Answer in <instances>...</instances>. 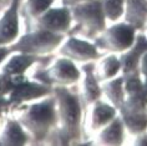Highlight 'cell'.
<instances>
[{"label":"cell","mask_w":147,"mask_h":146,"mask_svg":"<svg viewBox=\"0 0 147 146\" xmlns=\"http://www.w3.org/2000/svg\"><path fill=\"white\" fill-rule=\"evenodd\" d=\"M53 94L56 99L57 124L46 141L55 145L75 144L82 135V101L67 86H53Z\"/></svg>","instance_id":"1"},{"label":"cell","mask_w":147,"mask_h":146,"mask_svg":"<svg viewBox=\"0 0 147 146\" xmlns=\"http://www.w3.org/2000/svg\"><path fill=\"white\" fill-rule=\"evenodd\" d=\"M18 121L25 129L32 144H44L54 132L57 124L56 99L54 94L49 99L23 109Z\"/></svg>","instance_id":"2"},{"label":"cell","mask_w":147,"mask_h":146,"mask_svg":"<svg viewBox=\"0 0 147 146\" xmlns=\"http://www.w3.org/2000/svg\"><path fill=\"white\" fill-rule=\"evenodd\" d=\"M71 19L74 28L69 31L71 35H81L86 39H95L106 28V15L102 6V0H91L72 5Z\"/></svg>","instance_id":"3"},{"label":"cell","mask_w":147,"mask_h":146,"mask_svg":"<svg viewBox=\"0 0 147 146\" xmlns=\"http://www.w3.org/2000/svg\"><path fill=\"white\" fill-rule=\"evenodd\" d=\"M62 40H64V34L34 29L26 31V34H24L16 43L10 44L9 49L11 53L44 56L57 49Z\"/></svg>","instance_id":"4"},{"label":"cell","mask_w":147,"mask_h":146,"mask_svg":"<svg viewBox=\"0 0 147 146\" xmlns=\"http://www.w3.org/2000/svg\"><path fill=\"white\" fill-rule=\"evenodd\" d=\"M136 29L126 23H119L105 29L95 38L97 49L109 53H125L134 45L136 40Z\"/></svg>","instance_id":"5"},{"label":"cell","mask_w":147,"mask_h":146,"mask_svg":"<svg viewBox=\"0 0 147 146\" xmlns=\"http://www.w3.org/2000/svg\"><path fill=\"white\" fill-rule=\"evenodd\" d=\"M34 79L49 86H70L80 80V70L67 57H60L50 68L38 70Z\"/></svg>","instance_id":"6"},{"label":"cell","mask_w":147,"mask_h":146,"mask_svg":"<svg viewBox=\"0 0 147 146\" xmlns=\"http://www.w3.org/2000/svg\"><path fill=\"white\" fill-rule=\"evenodd\" d=\"M71 11L65 8H49L41 15L28 23L29 30H46L56 34H66L71 29ZM28 30V31H29Z\"/></svg>","instance_id":"7"},{"label":"cell","mask_w":147,"mask_h":146,"mask_svg":"<svg viewBox=\"0 0 147 146\" xmlns=\"http://www.w3.org/2000/svg\"><path fill=\"white\" fill-rule=\"evenodd\" d=\"M50 94H53V86H49L40 81L34 82L25 79L20 84H18L9 94L8 101L10 105V110L19 107L26 101L40 99V97L47 96Z\"/></svg>","instance_id":"8"},{"label":"cell","mask_w":147,"mask_h":146,"mask_svg":"<svg viewBox=\"0 0 147 146\" xmlns=\"http://www.w3.org/2000/svg\"><path fill=\"white\" fill-rule=\"evenodd\" d=\"M59 54L71 61H78V63H89L101 56L95 44L75 36H70L67 41L64 43V45L59 50Z\"/></svg>","instance_id":"9"},{"label":"cell","mask_w":147,"mask_h":146,"mask_svg":"<svg viewBox=\"0 0 147 146\" xmlns=\"http://www.w3.org/2000/svg\"><path fill=\"white\" fill-rule=\"evenodd\" d=\"M20 0H11L8 10L0 19V46L10 45L19 35Z\"/></svg>","instance_id":"10"},{"label":"cell","mask_w":147,"mask_h":146,"mask_svg":"<svg viewBox=\"0 0 147 146\" xmlns=\"http://www.w3.org/2000/svg\"><path fill=\"white\" fill-rule=\"evenodd\" d=\"M82 70L85 76H84V81L81 86L80 99H81L84 106H89V105L94 104L95 101L100 100L102 95V89L100 86L97 76L95 74V65L92 61L84 63Z\"/></svg>","instance_id":"11"},{"label":"cell","mask_w":147,"mask_h":146,"mask_svg":"<svg viewBox=\"0 0 147 146\" xmlns=\"http://www.w3.org/2000/svg\"><path fill=\"white\" fill-rule=\"evenodd\" d=\"M147 51V38L143 35H138L136 38L134 45L130 49L122 53L120 57L121 61V71L123 72V76L140 72L138 65L142 55Z\"/></svg>","instance_id":"12"},{"label":"cell","mask_w":147,"mask_h":146,"mask_svg":"<svg viewBox=\"0 0 147 146\" xmlns=\"http://www.w3.org/2000/svg\"><path fill=\"white\" fill-rule=\"evenodd\" d=\"M125 23L136 30H141L147 24V0H126L123 6Z\"/></svg>","instance_id":"13"},{"label":"cell","mask_w":147,"mask_h":146,"mask_svg":"<svg viewBox=\"0 0 147 146\" xmlns=\"http://www.w3.org/2000/svg\"><path fill=\"white\" fill-rule=\"evenodd\" d=\"M30 140L26 131L18 120H6L4 129L0 132V145L21 146Z\"/></svg>","instance_id":"14"},{"label":"cell","mask_w":147,"mask_h":146,"mask_svg":"<svg viewBox=\"0 0 147 146\" xmlns=\"http://www.w3.org/2000/svg\"><path fill=\"white\" fill-rule=\"evenodd\" d=\"M117 109L113 105H109L97 100L94 103V107L90 115V129L91 131H100L116 116Z\"/></svg>","instance_id":"15"},{"label":"cell","mask_w":147,"mask_h":146,"mask_svg":"<svg viewBox=\"0 0 147 146\" xmlns=\"http://www.w3.org/2000/svg\"><path fill=\"white\" fill-rule=\"evenodd\" d=\"M14 54L15 55L10 57V60L3 66L1 72L8 75H24L29 68H31L34 64L44 60V56L29 55V54H23V53H14Z\"/></svg>","instance_id":"16"},{"label":"cell","mask_w":147,"mask_h":146,"mask_svg":"<svg viewBox=\"0 0 147 146\" xmlns=\"http://www.w3.org/2000/svg\"><path fill=\"white\" fill-rule=\"evenodd\" d=\"M125 126L122 119L115 116L107 125L104 126L98 132L97 140L101 145H121L123 142Z\"/></svg>","instance_id":"17"},{"label":"cell","mask_w":147,"mask_h":146,"mask_svg":"<svg viewBox=\"0 0 147 146\" xmlns=\"http://www.w3.org/2000/svg\"><path fill=\"white\" fill-rule=\"evenodd\" d=\"M102 93L106 95V97L110 100L111 105H113L117 110L122 106L126 100V93L123 87V76L122 78L110 79L102 82Z\"/></svg>","instance_id":"18"},{"label":"cell","mask_w":147,"mask_h":146,"mask_svg":"<svg viewBox=\"0 0 147 146\" xmlns=\"http://www.w3.org/2000/svg\"><path fill=\"white\" fill-rule=\"evenodd\" d=\"M121 119H122L125 129L130 134L138 135L145 132L147 129V111H134L121 109Z\"/></svg>","instance_id":"19"},{"label":"cell","mask_w":147,"mask_h":146,"mask_svg":"<svg viewBox=\"0 0 147 146\" xmlns=\"http://www.w3.org/2000/svg\"><path fill=\"white\" fill-rule=\"evenodd\" d=\"M120 70H121L120 57H117L115 55H109V56L104 57V59L100 61V64L97 65L96 76H97L98 81L104 82L106 80L115 78Z\"/></svg>","instance_id":"20"},{"label":"cell","mask_w":147,"mask_h":146,"mask_svg":"<svg viewBox=\"0 0 147 146\" xmlns=\"http://www.w3.org/2000/svg\"><path fill=\"white\" fill-rule=\"evenodd\" d=\"M55 0H25L21 14L25 16L28 23L34 20L35 18L41 15L44 11H46L49 8H51Z\"/></svg>","instance_id":"21"},{"label":"cell","mask_w":147,"mask_h":146,"mask_svg":"<svg viewBox=\"0 0 147 146\" xmlns=\"http://www.w3.org/2000/svg\"><path fill=\"white\" fill-rule=\"evenodd\" d=\"M126 0H102V6L106 19L116 21L123 15V6Z\"/></svg>","instance_id":"22"},{"label":"cell","mask_w":147,"mask_h":146,"mask_svg":"<svg viewBox=\"0 0 147 146\" xmlns=\"http://www.w3.org/2000/svg\"><path fill=\"white\" fill-rule=\"evenodd\" d=\"M25 79L26 78L24 75H8L1 72L0 74V96L4 97L5 95L10 94L14 87Z\"/></svg>","instance_id":"23"},{"label":"cell","mask_w":147,"mask_h":146,"mask_svg":"<svg viewBox=\"0 0 147 146\" xmlns=\"http://www.w3.org/2000/svg\"><path fill=\"white\" fill-rule=\"evenodd\" d=\"M138 70L140 74L143 76H147V51L143 54L141 60H140V65H138Z\"/></svg>","instance_id":"24"},{"label":"cell","mask_w":147,"mask_h":146,"mask_svg":"<svg viewBox=\"0 0 147 146\" xmlns=\"http://www.w3.org/2000/svg\"><path fill=\"white\" fill-rule=\"evenodd\" d=\"M10 54H11V51H10L9 46H0V64H1Z\"/></svg>","instance_id":"25"},{"label":"cell","mask_w":147,"mask_h":146,"mask_svg":"<svg viewBox=\"0 0 147 146\" xmlns=\"http://www.w3.org/2000/svg\"><path fill=\"white\" fill-rule=\"evenodd\" d=\"M136 145H147V135L145 132H141L137 135V139L135 141Z\"/></svg>","instance_id":"26"},{"label":"cell","mask_w":147,"mask_h":146,"mask_svg":"<svg viewBox=\"0 0 147 146\" xmlns=\"http://www.w3.org/2000/svg\"><path fill=\"white\" fill-rule=\"evenodd\" d=\"M86 1H91V0H62V4L66 6H72L80 3H86Z\"/></svg>","instance_id":"27"},{"label":"cell","mask_w":147,"mask_h":146,"mask_svg":"<svg viewBox=\"0 0 147 146\" xmlns=\"http://www.w3.org/2000/svg\"><path fill=\"white\" fill-rule=\"evenodd\" d=\"M142 86H143V91L147 95V76H145V80L142 81Z\"/></svg>","instance_id":"28"}]
</instances>
